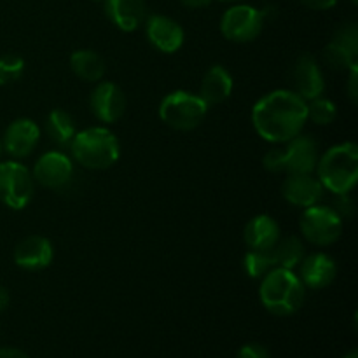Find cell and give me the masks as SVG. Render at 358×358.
I'll use <instances>...</instances> for the list:
<instances>
[{"label": "cell", "mask_w": 358, "mask_h": 358, "mask_svg": "<svg viewBox=\"0 0 358 358\" xmlns=\"http://www.w3.org/2000/svg\"><path fill=\"white\" fill-rule=\"evenodd\" d=\"M306 122V101L292 90L271 91L252 108V124L269 143H287L303 131Z\"/></svg>", "instance_id": "1"}, {"label": "cell", "mask_w": 358, "mask_h": 358, "mask_svg": "<svg viewBox=\"0 0 358 358\" xmlns=\"http://www.w3.org/2000/svg\"><path fill=\"white\" fill-rule=\"evenodd\" d=\"M259 297L266 310L275 317H290L301 310L306 297V287L290 269L273 268L262 276Z\"/></svg>", "instance_id": "2"}, {"label": "cell", "mask_w": 358, "mask_h": 358, "mask_svg": "<svg viewBox=\"0 0 358 358\" xmlns=\"http://www.w3.org/2000/svg\"><path fill=\"white\" fill-rule=\"evenodd\" d=\"M318 180L332 194L352 192L358 180V147L352 142L331 147L317 164Z\"/></svg>", "instance_id": "3"}, {"label": "cell", "mask_w": 358, "mask_h": 358, "mask_svg": "<svg viewBox=\"0 0 358 358\" xmlns=\"http://www.w3.org/2000/svg\"><path fill=\"white\" fill-rule=\"evenodd\" d=\"M70 152L73 161L87 170H107L117 163L121 156V145L114 133L105 126L87 128L76 133Z\"/></svg>", "instance_id": "4"}, {"label": "cell", "mask_w": 358, "mask_h": 358, "mask_svg": "<svg viewBox=\"0 0 358 358\" xmlns=\"http://www.w3.org/2000/svg\"><path fill=\"white\" fill-rule=\"evenodd\" d=\"M208 105L199 94L189 91H173L159 105V119L177 131H191L205 121Z\"/></svg>", "instance_id": "5"}, {"label": "cell", "mask_w": 358, "mask_h": 358, "mask_svg": "<svg viewBox=\"0 0 358 358\" xmlns=\"http://www.w3.org/2000/svg\"><path fill=\"white\" fill-rule=\"evenodd\" d=\"M301 233L306 241L317 247H329L343 234V219L327 205H313L304 208L299 220Z\"/></svg>", "instance_id": "6"}, {"label": "cell", "mask_w": 358, "mask_h": 358, "mask_svg": "<svg viewBox=\"0 0 358 358\" xmlns=\"http://www.w3.org/2000/svg\"><path fill=\"white\" fill-rule=\"evenodd\" d=\"M31 171L17 161L0 163V201L10 210H23L34 199Z\"/></svg>", "instance_id": "7"}, {"label": "cell", "mask_w": 358, "mask_h": 358, "mask_svg": "<svg viewBox=\"0 0 358 358\" xmlns=\"http://www.w3.org/2000/svg\"><path fill=\"white\" fill-rule=\"evenodd\" d=\"M264 21L262 10L247 6V3H240V6L229 7L224 13L222 20H220V31L227 41L245 44V42H252L259 37L262 27H264Z\"/></svg>", "instance_id": "8"}, {"label": "cell", "mask_w": 358, "mask_h": 358, "mask_svg": "<svg viewBox=\"0 0 358 358\" xmlns=\"http://www.w3.org/2000/svg\"><path fill=\"white\" fill-rule=\"evenodd\" d=\"M31 177L42 187L59 191L70 184L73 177V163L65 152L51 150L42 154L31 170Z\"/></svg>", "instance_id": "9"}, {"label": "cell", "mask_w": 358, "mask_h": 358, "mask_svg": "<svg viewBox=\"0 0 358 358\" xmlns=\"http://www.w3.org/2000/svg\"><path fill=\"white\" fill-rule=\"evenodd\" d=\"M324 58L331 69L346 72L358 63V28L355 23L343 24L325 45Z\"/></svg>", "instance_id": "10"}, {"label": "cell", "mask_w": 358, "mask_h": 358, "mask_svg": "<svg viewBox=\"0 0 358 358\" xmlns=\"http://www.w3.org/2000/svg\"><path fill=\"white\" fill-rule=\"evenodd\" d=\"M91 112L105 124H114L126 110L124 91L110 80H100L91 93Z\"/></svg>", "instance_id": "11"}, {"label": "cell", "mask_w": 358, "mask_h": 358, "mask_svg": "<svg viewBox=\"0 0 358 358\" xmlns=\"http://www.w3.org/2000/svg\"><path fill=\"white\" fill-rule=\"evenodd\" d=\"M290 77H292V91L304 101H311L324 94V72L311 55H301L296 59Z\"/></svg>", "instance_id": "12"}, {"label": "cell", "mask_w": 358, "mask_h": 358, "mask_svg": "<svg viewBox=\"0 0 358 358\" xmlns=\"http://www.w3.org/2000/svg\"><path fill=\"white\" fill-rule=\"evenodd\" d=\"M41 140V128L28 117L16 119L6 129L2 138V149L14 159L28 157L35 150Z\"/></svg>", "instance_id": "13"}, {"label": "cell", "mask_w": 358, "mask_h": 358, "mask_svg": "<svg viewBox=\"0 0 358 358\" xmlns=\"http://www.w3.org/2000/svg\"><path fill=\"white\" fill-rule=\"evenodd\" d=\"M318 145L311 136L297 135L287 142L283 149L285 173L289 175H313L318 164Z\"/></svg>", "instance_id": "14"}, {"label": "cell", "mask_w": 358, "mask_h": 358, "mask_svg": "<svg viewBox=\"0 0 358 358\" xmlns=\"http://www.w3.org/2000/svg\"><path fill=\"white\" fill-rule=\"evenodd\" d=\"M145 34L152 48L166 55H173L184 45V28L163 14H152L145 17Z\"/></svg>", "instance_id": "15"}, {"label": "cell", "mask_w": 358, "mask_h": 358, "mask_svg": "<svg viewBox=\"0 0 358 358\" xmlns=\"http://www.w3.org/2000/svg\"><path fill=\"white\" fill-rule=\"evenodd\" d=\"M55 259V248L45 236L31 234L23 238L14 248V262L17 268L27 271H42L51 266Z\"/></svg>", "instance_id": "16"}, {"label": "cell", "mask_w": 358, "mask_h": 358, "mask_svg": "<svg viewBox=\"0 0 358 358\" xmlns=\"http://www.w3.org/2000/svg\"><path fill=\"white\" fill-rule=\"evenodd\" d=\"M325 189L313 175H289L282 184V196L290 205L310 208L324 198Z\"/></svg>", "instance_id": "17"}, {"label": "cell", "mask_w": 358, "mask_h": 358, "mask_svg": "<svg viewBox=\"0 0 358 358\" xmlns=\"http://www.w3.org/2000/svg\"><path fill=\"white\" fill-rule=\"evenodd\" d=\"M297 276H299L304 287L320 290L334 282L336 276H338V266H336V261L331 255L317 252V254L306 255L303 259Z\"/></svg>", "instance_id": "18"}, {"label": "cell", "mask_w": 358, "mask_h": 358, "mask_svg": "<svg viewBox=\"0 0 358 358\" xmlns=\"http://www.w3.org/2000/svg\"><path fill=\"white\" fill-rule=\"evenodd\" d=\"M105 14L121 31H135L145 23V0H105Z\"/></svg>", "instance_id": "19"}, {"label": "cell", "mask_w": 358, "mask_h": 358, "mask_svg": "<svg viewBox=\"0 0 358 358\" xmlns=\"http://www.w3.org/2000/svg\"><path fill=\"white\" fill-rule=\"evenodd\" d=\"M233 87L234 80L229 70L222 65H213L203 77L198 94L208 107H212L226 101L233 93Z\"/></svg>", "instance_id": "20"}, {"label": "cell", "mask_w": 358, "mask_h": 358, "mask_svg": "<svg viewBox=\"0 0 358 358\" xmlns=\"http://www.w3.org/2000/svg\"><path fill=\"white\" fill-rule=\"evenodd\" d=\"M278 222L269 215H257L245 226V243L250 250H269L280 240Z\"/></svg>", "instance_id": "21"}, {"label": "cell", "mask_w": 358, "mask_h": 358, "mask_svg": "<svg viewBox=\"0 0 358 358\" xmlns=\"http://www.w3.org/2000/svg\"><path fill=\"white\" fill-rule=\"evenodd\" d=\"M70 66H72L73 73L86 83H100L107 70L103 58L93 49L73 51L70 56Z\"/></svg>", "instance_id": "22"}, {"label": "cell", "mask_w": 358, "mask_h": 358, "mask_svg": "<svg viewBox=\"0 0 358 358\" xmlns=\"http://www.w3.org/2000/svg\"><path fill=\"white\" fill-rule=\"evenodd\" d=\"M45 133L58 147H70L77 133L76 121L66 110L56 108L45 119Z\"/></svg>", "instance_id": "23"}, {"label": "cell", "mask_w": 358, "mask_h": 358, "mask_svg": "<svg viewBox=\"0 0 358 358\" xmlns=\"http://www.w3.org/2000/svg\"><path fill=\"white\" fill-rule=\"evenodd\" d=\"M273 255H275L276 268L283 269H294L299 268L303 259L306 257V248H304L303 240L299 236H287L280 238L278 243L273 247Z\"/></svg>", "instance_id": "24"}, {"label": "cell", "mask_w": 358, "mask_h": 358, "mask_svg": "<svg viewBox=\"0 0 358 358\" xmlns=\"http://www.w3.org/2000/svg\"><path fill=\"white\" fill-rule=\"evenodd\" d=\"M276 268L273 248L269 250H248L243 257V269L250 278L259 280Z\"/></svg>", "instance_id": "25"}, {"label": "cell", "mask_w": 358, "mask_h": 358, "mask_svg": "<svg viewBox=\"0 0 358 358\" xmlns=\"http://www.w3.org/2000/svg\"><path fill=\"white\" fill-rule=\"evenodd\" d=\"M308 105V121L315 122L318 126H329L338 117V107L334 101L327 98H315V100L306 101Z\"/></svg>", "instance_id": "26"}, {"label": "cell", "mask_w": 358, "mask_h": 358, "mask_svg": "<svg viewBox=\"0 0 358 358\" xmlns=\"http://www.w3.org/2000/svg\"><path fill=\"white\" fill-rule=\"evenodd\" d=\"M24 72V59L17 55H3L0 58V86L14 83Z\"/></svg>", "instance_id": "27"}, {"label": "cell", "mask_w": 358, "mask_h": 358, "mask_svg": "<svg viewBox=\"0 0 358 358\" xmlns=\"http://www.w3.org/2000/svg\"><path fill=\"white\" fill-rule=\"evenodd\" d=\"M331 208L334 210L343 220L352 219V217L355 215V201H353V198L350 196V192H346V194H334V203H332Z\"/></svg>", "instance_id": "28"}, {"label": "cell", "mask_w": 358, "mask_h": 358, "mask_svg": "<svg viewBox=\"0 0 358 358\" xmlns=\"http://www.w3.org/2000/svg\"><path fill=\"white\" fill-rule=\"evenodd\" d=\"M262 164L271 173H282L285 171V161H283V149H271L266 152Z\"/></svg>", "instance_id": "29"}, {"label": "cell", "mask_w": 358, "mask_h": 358, "mask_svg": "<svg viewBox=\"0 0 358 358\" xmlns=\"http://www.w3.org/2000/svg\"><path fill=\"white\" fill-rule=\"evenodd\" d=\"M238 358H271V357H269V352L264 348V346L252 343V345H245L243 348L240 350Z\"/></svg>", "instance_id": "30"}, {"label": "cell", "mask_w": 358, "mask_h": 358, "mask_svg": "<svg viewBox=\"0 0 358 358\" xmlns=\"http://www.w3.org/2000/svg\"><path fill=\"white\" fill-rule=\"evenodd\" d=\"M348 96L352 103L358 100V63L348 70Z\"/></svg>", "instance_id": "31"}, {"label": "cell", "mask_w": 358, "mask_h": 358, "mask_svg": "<svg viewBox=\"0 0 358 358\" xmlns=\"http://www.w3.org/2000/svg\"><path fill=\"white\" fill-rule=\"evenodd\" d=\"M306 7L315 10H325V9H331L334 7L339 0H301Z\"/></svg>", "instance_id": "32"}, {"label": "cell", "mask_w": 358, "mask_h": 358, "mask_svg": "<svg viewBox=\"0 0 358 358\" xmlns=\"http://www.w3.org/2000/svg\"><path fill=\"white\" fill-rule=\"evenodd\" d=\"M0 358H30L24 352L16 348H0Z\"/></svg>", "instance_id": "33"}, {"label": "cell", "mask_w": 358, "mask_h": 358, "mask_svg": "<svg viewBox=\"0 0 358 358\" xmlns=\"http://www.w3.org/2000/svg\"><path fill=\"white\" fill-rule=\"evenodd\" d=\"M185 7H191V9H203V7H208L212 3V0H180Z\"/></svg>", "instance_id": "34"}, {"label": "cell", "mask_w": 358, "mask_h": 358, "mask_svg": "<svg viewBox=\"0 0 358 358\" xmlns=\"http://www.w3.org/2000/svg\"><path fill=\"white\" fill-rule=\"evenodd\" d=\"M9 303H10L9 292H7L6 287L0 285V313H2L7 306H9Z\"/></svg>", "instance_id": "35"}, {"label": "cell", "mask_w": 358, "mask_h": 358, "mask_svg": "<svg viewBox=\"0 0 358 358\" xmlns=\"http://www.w3.org/2000/svg\"><path fill=\"white\" fill-rule=\"evenodd\" d=\"M345 358H358V353L355 352V350H353V352H350L348 355H346Z\"/></svg>", "instance_id": "36"}, {"label": "cell", "mask_w": 358, "mask_h": 358, "mask_svg": "<svg viewBox=\"0 0 358 358\" xmlns=\"http://www.w3.org/2000/svg\"><path fill=\"white\" fill-rule=\"evenodd\" d=\"M2 150H3L2 149V140H0V156H2Z\"/></svg>", "instance_id": "37"}, {"label": "cell", "mask_w": 358, "mask_h": 358, "mask_svg": "<svg viewBox=\"0 0 358 358\" xmlns=\"http://www.w3.org/2000/svg\"><path fill=\"white\" fill-rule=\"evenodd\" d=\"M358 2V0H352V3H357Z\"/></svg>", "instance_id": "38"}, {"label": "cell", "mask_w": 358, "mask_h": 358, "mask_svg": "<svg viewBox=\"0 0 358 358\" xmlns=\"http://www.w3.org/2000/svg\"><path fill=\"white\" fill-rule=\"evenodd\" d=\"M222 2H227V0H222Z\"/></svg>", "instance_id": "39"}]
</instances>
